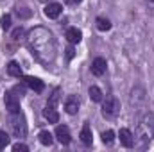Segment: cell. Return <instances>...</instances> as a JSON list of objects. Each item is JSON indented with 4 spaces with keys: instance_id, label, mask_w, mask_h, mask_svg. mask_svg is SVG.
<instances>
[{
    "instance_id": "1",
    "label": "cell",
    "mask_w": 154,
    "mask_h": 152,
    "mask_svg": "<svg viewBox=\"0 0 154 152\" xmlns=\"http://www.w3.org/2000/svg\"><path fill=\"white\" fill-rule=\"evenodd\" d=\"M27 47L31 50V54L34 56V59L48 66L56 61L57 57V45H56V39H54V34L45 29V27H34L27 32Z\"/></svg>"
},
{
    "instance_id": "2",
    "label": "cell",
    "mask_w": 154,
    "mask_h": 152,
    "mask_svg": "<svg viewBox=\"0 0 154 152\" xmlns=\"http://www.w3.org/2000/svg\"><path fill=\"white\" fill-rule=\"evenodd\" d=\"M154 138V114L151 111L143 114L138 122V127H136V140L140 141L142 147L149 145Z\"/></svg>"
},
{
    "instance_id": "3",
    "label": "cell",
    "mask_w": 154,
    "mask_h": 152,
    "mask_svg": "<svg viewBox=\"0 0 154 152\" xmlns=\"http://www.w3.org/2000/svg\"><path fill=\"white\" fill-rule=\"evenodd\" d=\"M9 127L14 138H25L27 134V123H25V116L20 113H9Z\"/></svg>"
},
{
    "instance_id": "4",
    "label": "cell",
    "mask_w": 154,
    "mask_h": 152,
    "mask_svg": "<svg viewBox=\"0 0 154 152\" xmlns=\"http://www.w3.org/2000/svg\"><path fill=\"white\" fill-rule=\"evenodd\" d=\"M102 114L108 120H113L120 114V102H118L116 97L109 95V97H106V100L102 99Z\"/></svg>"
},
{
    "instance_id": "5",
    "label": "cell",
    "mask_w": 154,
    "mask_h": 152,
    "mask_svg": "<svg viewBox=\"0 0 154 152\" xmlns=\"http://www.w3.org/2000/svg\"><path fill=\"white\" fill-rule=\"evenodd\" d=\"M129 102H131V106H133L136 111L143 109V108H145V104H147V95H145V90H143L142 86H134V88H133V91H131Z\"/></svg>"
},
{
    "instance_id": "6",
    "label": "cell",
    "mask_w": 154,
    "mask_h": 152,
    "mask_svg": "<svg viewBox=\"0 0 154 152\" xmlns=\"http://www.w3.org/2000/svg\"><path fill=\"white\" fill-rule=\"evenodd\" d=\"M4 102H5V109H7L9 113H18V111H20V97H18L13 90L5 93Z\"/></svg>"
},
{
    "instance_id": "7",
    "label": "cell",
    "mask_w": 154,
    "mask_h": 152,
    "mask_svg": "<svg viewBox=\"0 0 154 152\" xmlns=\"http://www.w3.org/2000/svg\"><path fill=\"white\" fill-rule=\"evenodd\" d=\"M56 138H57V141H59L61 145H68V143L72 141V134H70V131H68L66 125H57V129H56Z\"/></svg>"
},
{
    "instance_id": "8",
    "label": "cell",
    "mask_w": 154,
    "mask_h": 152,
    "mask_svg": "<svg viewBox=\"0 0 154 152\" xmlns=\"http://www.w3.org/2000/svg\"><path fill=\"white\" fill-rule=\"evenodd\" d=\"M106 68H108V63H106V59L104 57H95L93 59V63H91V74L97 77L104 75L106 74Z\"/></svg>"
},
{
    "instance_id": "9",
    "label": "cell",
    "mask_w": 154,
    "mask_h": 152,
    "mask_svg": "<svg viewBox=\"0 0 154 152\" xmlns=\"http://www.w3.org/2000/svg\"><path fill=\"white\" fill-rule=\"evenodd\" d=\"M43 116L48 120V123H57V122H59V113H57V109H56V104L47 102V106H45V109H43Z\"/></svg>"
},
{
    "instance_id": "10",
    "label": "cell",
    "mask_w": 154,
    "mask_h": 152,
    "mask_svg": "<svg viewBox=\"0 0 154 152\" xmlns=\"http://www.w3.org/2000/svg\"><path fill=\"white\" fill-rule=\"evenodd\" d=\"M61 11H63V5L61 4H56V2H48L47 5H45V9H43V13H45V16L47 18H57L59 14H61Z\"/></svg>"
},
{
    "instance_id": "11",
    "label": "cell",
    "mask_w": 154,
    "mask_h": 152,
    "mask_svg": "<svg viewBox=\"0 0 154 152\" xmlns=\"http://www.w3.org/2000/svg\"><path fill=\"white\" fill-rule=\"evenodd\" d=\"M23 82H25V86H29V88L34 90L36 93H41V91L45 90L43 81H39L38 77H23Z\"/></svg>"
},
{
    "instance_id": "12",
    "label": "cell",
    "mask_w": 154,
    "mask_h": 152,
    "mask_svg": "<svg viewBox=\"0 0 154 152\" xmlns=\"http://www.w3.org/2000/svg\"><path fill=\"white\" fill-rule=\"evenodd\" d=\"M118 138H120V143H122L124 147H127V149H131V147L134 145V138H133V134H131L129 129H120Z\"/></svg>"
},
{
    "instance_id": "13",
    "label": "cell",
    "mask_w": 154,
    "mask_h": 152,
    "mask_svg": "<svg viewBox=\"0 0 154 152\" xmlns=\"http://www.w3.org/2000/svg\"><path fill=\"white\" fill-rule=\"evenodd\" d=\"M65 111L68 114H77V111H79V99L75 95H70L65 100Z\"/></svg>"
},
{
    "instance_id": "14",
    "label": "cell",
    "mask_w": 154,
    "mask_h": 152,
    "mask_svg": "<svg viewBox=\"0 0 154 152\" xmlns=\"http://www.w3.org/2000/svg\"><path fill=\"white\" fill-rule=\"evenodd\" d=\"M66 39H68L72 45H75V43H79V41L82 39V32H81L77 27H70V29L66 31Z\"/></svg>"
},
{
    "instance_id": "15",
    "label": "cell",
    "mask_w": 154,
    "mask_h": 152,
    "mask_svg": "<svg viewBox=\"0 0 154 152\" xmlns=\"http://www.w3.org/2000/svg\"><path fill=\"white\" fill-rule=\"evenodd\" d=\"M79 138H81V141H82L84 145H91V143H93V136H91V129H90V125H88V123H84V127H82V131H81V134H79Z\"/></svg>"
},
{
    "instance_id": "16",
    "label": "cell",
    "mask_w": 154,
    "mask_h": 152,
    "mask_svg": "<svg viewBox=\"0 0 154 152\" xmlns=\"http://www.w3.org/2000/svg\"><path fill=\"white\" fill-rule=\"evenodd\" d=\"M7 74L11 77H23V72H22V68H20V65L16 63V61H11L9 65H7Z\"/></svg>"
},
{
    "instance_id": "17",
    "label": "cell",
    "mask_w": 154,
    "mask_h": 152,
    "mask_svg": "<svg viewBox=\"0 0 154 152\" xmlns=\"http://www.w3.org/2000/svg\"><path fill=\"white\" fill-rule=\"evenodd\" d=\"M38 138H39V143L45 145V147H50V145L54 143V136H52L48 131H41L38 134Z\"/></svg>"
},
{
    "instance_id": "18",
    "label": "cell",
    "mask_w": 154,
    "mask_h": 152,
    "mask_svg": "<svg viewBox=\"0 0 154 152\" xmlns=\"http://www.w3.org/2000/svg\"><path fill=\"white\" fill-rule=\"evenodd\" d=\"M88 93H90V99H91L93 102H102V99H104V95H102L100 88H97V86H91Z\"/></svg>"
},
{
    "instance_id": "19",
    "label": "cell",
    "mask_w": 154,
    "mask_h": 152,
    "mask_svg": "<svg viewBox=\"0 0 154 152\" xmlns=\"http://www.w3.org/2000/svg\"><path fill=\"white\" fill-rule=\"evenodd\" d=\"M97 29L99 31H109L111 29V23H109V20L108 18H97Z\"/></svg>"
},
{
    "instance_id": "20",
    "label": "cell",
    "mask_w": 154,
    "mask_h": 152,
    "mask_svg": "<svg viewBox=\"0 0 154 152\" xmlns=\"http://www.w3.org/2000/svg\"><path fill=\"white\" fill-rule=\"evenodd\" d=\"M115 141V132L113 131H104L102 132V143L104 145H113Z\"/></svg>"
},
{
    "instance_id": "21",
    "label": "cell",
    "mask_w": 154,
    "mask_h": 152,
    "mask_svg": "<svg viewBox=\"0 0 154 152\" xmlns=\"http://www.w3.org/2000/svg\"><path fill=\"white\" fill-rule=\"evenodd\" d=\"M7 145H9V134L4 132V131H0V150L5 149Z\"/></svg>"
},
{
    "instance_id": "22",
    "label": "cell",
    "mask_w": 154,
    "mask_h": 152,
    "mask_svg": "<svg viewBox=\"0 0 154 152\" xmlns=\"http://www.w3.org/2000/svg\"><path fill=\"white\" fill-rule=\"evenodd\" d=\"M0 25H2V29H4V31L11 29V16H9V14H4V16H2V20H0Z\"/></svg>"
},
{
    "instance_id": "23",
    "label": "cell",
    "mask_w": 154,
    "mask_h": 152,
    "mask_svg": "<svg viewBox=\"0 0 154 152\" xmlns=\"http://www.w3.org/2000/svg\"><path fill=\"white\" fill-rule=\"evenodd\" d=\"M13 150L14 152H27L29 147H27L25 143H14V145H13Z\"/></svg>"
},
{
    "instance_id": "24",
    "label": "cell",
    "mask_w": 154,
    "mask_h": 152,
    "mask_svg": "<svg viewBox=\"0 0 154 152\" xmlns=\"http://www.w3.org/2000/svg\"><path fill=\"white\" fill-rule=\"evenodd\" d=\"M22 38H23V29L20 27V29H16V31L13 32V39H14V41H18V39H22Z\"/></svg>"
},
{
    "instance_id": "25",
    "label": "cell",
    "mask_w": 154,
    "mask_h": 152,
    "mask_svg": "<svg viewBox=\"0 0 154 152\" xmlns=\"http://www.w3.org/2000/svg\"><path fill=\"white\" fill-rule=\"evenodd\" d=\"M16 13H18V16H20V18H29V16H31V11H23V9H18Z\"/></svg>"
},
{
    "instance_id": "26",
    "label": "cell",
    "mask_w": 154,
    "mask_h": 152,
    "mask_svg": "<svg viewBox=\"0 0 154 152\" xmlns=\"http://www.w3.org/2000/svg\"><path fill=\"white\" fill-rule=\"evenodd\" d=\"M74 56H75L74 47H68V48H66V59H74Z\"/></svg>"
},
{
    "instance_id": "27",
    "label": "cell",
    "mask_w": 154,
    "mask_h": 152,
    "mask_svg": "<svg viewBox=\"0 0 154 152\" xmlns=\"http://www.w3.org/2000/svg\"><path fill=\"white\" fill-rule=\"evenodd\" d=\"M63 2H65L66 5H77V4H81L82 0H63Z\"/></svg>"
},
{
    "instance_id": "28",
    "label": "cell",
    "mask_w": 154,
    "mask_h": 152,
    "mask_svg": "<svg viewBox=\"0 0 154 152\" xmlns=\"http://www.w3.org/2000/svg\"><path fill=\"white\" fill-rule=\"evenodd\" d=\"M145 2H147V4L151 5V9H152V11H154V0H145Z\"/></svg>"
},
{
    "instance_id": "29",
    "label": "cell",
    "mask_w": 154,
    "mask_h": 152,
    "mask_svg": "<svg viewBox=\"0 0 154 152\" xmlns=\"http://www.w3.org/2000/svg\"><path fill=\"white\" fill-rule=\"evenodd\" d=\"M39 2H50V0H39Z\"/></svg>"
}]
</instances>
